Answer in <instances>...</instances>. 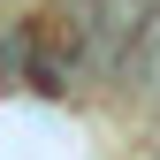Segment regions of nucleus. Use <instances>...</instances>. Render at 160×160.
Instances as JSON below:
<instances>
[{
	"label": "nucleus",
	"mask_w": 160,
	"mask_h": 160,
	"mask_svg": "<svg viewBox=\"0 0 160 160\" xmlns=\"http://www.w3.org/2000/svg\"><path fill=\"white\" fill-rule=\"evenodd\" d=\"M15 76H23V31L0 23V84H15Z\"/></svg>",
	"instance_id": "f257e3e1"
}]
</instances>
